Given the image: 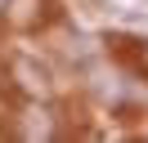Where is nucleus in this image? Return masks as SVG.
<instances>
[{
    "label": "nucleus",
    "mask_w": 148,
    "mask_h": 143,
    "mask_svg": "<svg viewBox=\"0 0 148 143\" xmlns=\"http://www.w3.org/2000/svg\"><path fill=\"white\" fill-rule=\"evenodd\" d=\"M9 76H14V85H18L27 98H49V89H54L49 72L40 67L36 58H27V54H18V58L9 63Z\"/></svg>",
    "instance_id": "1"
},
{
    "label": "nucleus",
    "mask_w": 148,
    "mask_h": 143,
    "mask_svg": "<svg viewBox=\"0 0 148 143\" xmlns=\"http://www.w3.org/2000/svg\"><path fill=\"white\" fill-rule=\"evenodd\" d=\"M5 22L14 31H36L40 22L49 18V0H5Z\"/></svg>",
    "instance_id": "2"
},
{
    "label": "nucleus",
    "mask_w": 148,
    "mask_h": 143,
    "mask_svg": "<svg viewBox=\"0 0 148 143\" xmlns=\"http://www.w3.org/2000/svg\"><path fill=\"white\" fill-rule=\"evenodd\" d=\"M18 134L23 139H54V116H49L45 107H32V112H23Z\"/></svg>",
    "instance_id": "3"
},
{
    "label": "nucleus",
    "mask_w": 148,
    "mask_h": 143,
    "mask_svg": "<svg viewBox=\"0 0 148 143\" xmlns=\"http://www.w3.org/2000/svg\"><path fill=\"white\" fill-rule=\"evenodd\" d=\"M139 67L148 72V40H144V49H139Z\"/></svg>",
    "instance_id": "4"
},
{
    "label": "nucleus",
    "mask_w": 148,
    "mask_h": 143,
    "mask_svg": "<svg viewBox=\"0 0 148 143\" xmlns=\"http://www.w3.org/2000/svg\"><path fill=\"white\" fill-rule=\"evenodd\" d=\"M0 9H5V0H0Z\"/></svg>",
    "instance_id": "5"
}]
</instances>
